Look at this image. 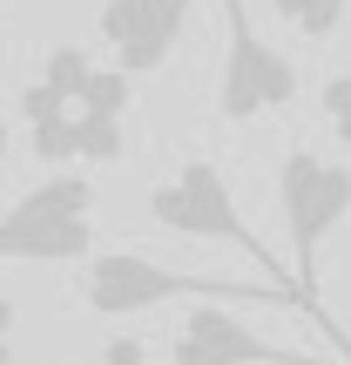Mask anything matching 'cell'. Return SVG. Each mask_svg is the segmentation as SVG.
Masks as SVG:
<instances>
[{"label":"cell","instance_id":"obj_3","mask_svg":"<svg viewBox=\"0 0 351 365\" xmlns=\"http://www.w3.org/2000/svg\"><path fill=\"white\" fill-rule=\"evenodd\" d=\"M95 182L54 170L0 217V264H81L95 257Z\"/></svg>","mask_w":351,"mask_h":365},{"label":"cell","instance_id":"obj_4","mask_svg":"<svg viewBox=\"0 0 351 365\" xmlns=\"http://www.w3.org/2000/svg\"><path fill=\"white\" fill-rule=\"evenodd\" d=\"M149 217H156L162 230H176V237H196V244H230V250H243L271 284H290V271L263 250V237L243 223V210H236V196H230V182H223L216 163L189 156L169 182H156V190H149ZM290 291H298V284H290ZM325 339H331V331H325Z\"/></svg>","mask_w":351,"mask_h":365},{"label":"cell","instance_id":"obj_5","mask_svg":"<svg viewBox=\"0 0 351 365\" xmlns=\"http://www.w3.org/2000/svg\"><path fill=\"white\" fill-rule=\"evenodd\" d=\"M290 102H298V68L250 27L243 0H223V81H216L223 122H257Z\"/></svg>","mask_w":351,"mask_h":365},{"label":"cell","instance_id":"obj_12","mask_svg":"<svg viewBox=\"0 0 351 365\" xmlns=\"http://www.w3.org/2000/svg\"><path fill=\"white\" fill-rule=\"evenodd\" d=\"M7 149H14V115L0 108V163H7Z\"/></svg>","mask_w":351,"mask_h":365},{"label":"cell","instance_id":"obj_8","mask_svg":"<svg viewBox=\"0 0 351 365\" xmlns=\"http://www.w3.org/2000/svg\"><path fill=\"white\" fill-rule=\"evenodd\" d=\"M271 14H277L298 41H331V34L345 27L351 0H271Z\"/></svg>","mask_w":351,"mask_h":365},{"label":"cell","instance_id":"obj_11","mask_svg":"<svg viewBox=\"0 0 351 365\" xmlns=\"http://www.w3.org/2000/svg\"><path fill=\"white\" fill-rule=\"evenodd\" d=\"M108 365H142V345H129V339H115V345H108Z\"/></svg>","mask_w":351,"mask_h":365},{"label":"cell","instance_id":"obj_7","mask_svg":"<svg viewBox=\"0 0 351 365\" xmlns=\"http://www.w3.org/2000/svg\"><path fill=\"white\" fill-rule=\"evenodd\" d=\"M169 365H331V359L284 352V345L257 339L243 318H230L223 304H189V318L169 339Z\"/></svg>","mask_w":351,"mask_h":365},{"label":"cell","instance_id":"obj_13","mask_svg":"<svg viewBox=\"0 0 351 365\" xmlns=\"http://www.w3.org/2000/svg\"><path fill=\"white\" fill-rule=\"evenodd\" d=\"M0 7H14V0H0Z\"/></svg>","mask_w":351,"mask_h":365},{"label":"cell","instance_id":"obj_1","mask_svg":"<svg viewBox=\"0 0 351 365\" xmlns=\"http://www.w3.org/2000/svg\"><path fill=\"white\" fill-rule=\"evenodd\" d=\"M277 304V312H311L290 284L271 277H196V271H169L156 257H135V250H102V257H81V304L95 318H135L156 312V304Z\"/></svg>","mask_w":351,"mask_h":365},{"label":"cell","instance_id":"obj_6","mask_svg":"<svg viewBox=\"0 0 351 365\" xmlns=\"http://www.w3.org/2000/svg\"><path fill=\"white\" fill-rule=\"evenodd\" d=\"M196 0H102V41L115 54L122 75H156L162 61L176 54L182 27H189Z\"/></svg>","mask_w":351,"mask_h":365},{"label":"cell","instance_id":"obj_10","mask_svg":"<svg viewBox=\"0 0 351 365\" xmlns=\"http://www.w3.org/2000/svg\"><path fill=\"white\" fill-rule=\"evenodd\" d=\"M14 298H0V365H14Z\"/></svg>","mask_w":351,"mask_h":365},{"label":"cell","instance_id":"obj_9","mask_svg":"<svg viewBox=\"0 0 351 365\" xmlns=\"http://www.w3.org/2000/svg\"><path fill=\"white\" fill-rule=\"evenodd\" d=\"M318 115L331 122V135L351 149V75H331L325 88H318Z\"/></svg>","mask_w":351,"mask_h":365},{"label":"cell","instance_id":"obj_2","mask_svg":"<svg viewBox=\"0 0 351 365\" xmlns=\"http://www.w3.org/2000/svg\"><path fill=\"white\" fill-rule=\"evenodd\" d=\"M277 217H284V237H290V284H298V298L318 312V325L331 331L325 304H318V250H325V237L338 230L351 217V170L331 156H318V149H284V170H277ZM338 339V331H331Z\"/></svg>","mask_w":351,"mask_h":365}]
</instances>
